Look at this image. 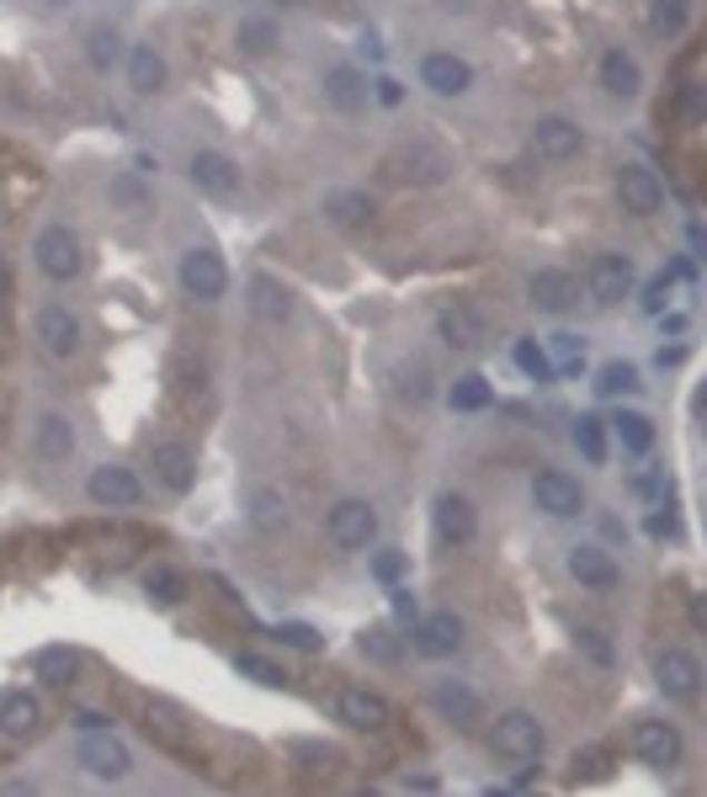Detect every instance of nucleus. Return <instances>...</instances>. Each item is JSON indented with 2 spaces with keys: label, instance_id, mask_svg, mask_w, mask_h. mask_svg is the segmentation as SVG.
Here are the masks:
<instances>
[{
  "label": "nucleus",
  "instance_id": "f257e3e1",
  "mask_svg": "<svg viewBox=\"0 0 707 797\" xmlns=\"http://www.w3.org/2000/svg\"><path fill=\"white\" fill-rule=\"evenodd\" d=\"M447 170H452V160L431 139H410V145H399L389 155V176L410 181V187H437V181H447Z\"/></svg>",
  "mask_w": 707,
  "mask_h": 797
},
{
  "label": "nucleus",
  "instance_id": "f03ea898",
  "mask_svg": "<svg viewBox=\"0 0 707 797\" xmlns=\"http://www.w3.org/2000/svg\"><path fill=\"white\" fill-rule=\"evenodd\" d=\"M325 537H330L336 548H346V554H357V548H367V542L378 537V510L367 506V500H341V506L325 516Z\"/></svg>",
  "mask_w": 707,
  "mask_h": 797
},
{
  "label": "nucleus",
  "instance_id": "7ed1b4c3",
  "mask_svg": "<svg viewBox=\"0 0 707 797\" xmlns=\"http://www.w3.org/2000/svg\"><path fill=\"white\" fill-rule=\"evenodd\" d=\"M86 495H91L101 510H128L145 500V484H139L133 468H122V462H101V468H91V479H86Z\"/></svg>",
  "mask_w": 707,
  "mask_h": 797
},
{
  "label": "nucleus",
  "instance_id": "20e7f679",
  "mask_svg": "<svg viewBox=\"0 0 707 797\" xmlns=\"http://www.w3.org/2000/svg\"><path fill=\"white\" fill-rule=\"evenodd\" d=\"M74 760H80L91 776H101V781H118V776L133 771V755H128V745H122V739H112L107 728H91V734L80 739V749H74Z\"/></svg>",
  "mask_w": 707,
  "mask_h": 797
},
{
  "label": "nucleus",
  "instance_id": "39448f33",
  "mask_svg": "<svg viewBox=\"0 0 707 797\" xmlns=\"http://www.w3.org/2000/svg\"><path fill=\"white\" fill-rule=\"evenodd\" d=\"M489 745L506 760H537L542 755V724H537L532 713H506V718H495Z\"/></svg>",
  "mask_w": 707,
  "mask_h": 797
},
{
  "label": "nucleus",
  "instance_id": "423d86ee",
  "mask_svg": "<svg viewBox=\"0 0 707 797\" xmlns=\"http://www.w3.org/2000/svg\"><path fill=\"white\" fill-rule=\"evenodd\" d=\"M532 500L542 516H554V521H569V516H580L586 510V489L580 479H569L559 468H548V474H537L532 479Z\"/></svg>",
  "mask_w": 707,
  "mask_h": 797
},
{
  "label": "nucleus",
  "instance_id": "0eeeda50",
  "mask_svg": "<svg viewBox=\"0 0 707 797\" xmlns=\"http://www.w3.org/2000/svg\"><path fill=\"white\" fill-rule=\"evenodd\" d=\"M634 755L649 766V771H670L681 760V728L665 724V718H644L634 728Z\"/></svg>",
  "mask_w": 707,
  "mask_h": 797
},
{
  "label": "nucleus",
  "instance_id": "6e6552de",
  "mask_svg": "<svg viewBox=\"0 0 707 797\" xmlns=\"http://www.w3.org/2000/svg\"><path fill=\"white\" fill-rule=\"evenodd\" d=\"M586 288L596 303H623V298L634 292V261H628L623 250H601L586 271Z\"/></svg>",
  "mask_w": 707,
  "mask_h": 797
},
{
  "label": "nucleus",
  "instance_id": "1a4fd4ad",
  "mask_svg": "<svg viewBox=\"0 0 707 797\" xmlns=\"http://www.w3.org/2000/svg\"><path fill=\"white\" fill-rule=\"evenodd\" d=\"M32 256L43 266V277H53V282H70L74 271H80V240H74L64 223H49V229L38 235V245H32Z\"/></svg>",
  "mask_w": 707,
  "mask_h": 797
},
{
  "label": "nucleus",
  "instance_id": "9d476101",
  "mask_svg": "<svg viewBox=\"0 0 707 797\" xmlns=\"http://www.w3.org/2000/svg\"><path fill=\"white\" fill-rule=\"evenodd\" d=\"M187 176H192V187L202 197H235L240 192V170H235V160L219 155V149H197Z\"/></svg>",
  "mask_w": 707,
  "mask_h": 797
},
{
  "label": "nucleus",
  "instance_id": "9b49d317",
  "mask_svg": "<svg viewBox=\"0 0 707 797\" xmlns=\"http://www.w3.org/2000/svg\"><path fill=\"white\" fill-rule=\"evenodd\" d=\"M415 649L426 659H452L464 649V622L452 611H431V617H415Z\"/></svg>",
  "mask_w": 707,
  "mask_h": 797
},
{
  "label": "nucleus",
  "instance_id": "f8f14e48",
  "mask_svg": "<svg viewBox=\"0 0 707 797\" xmlns=\"http://www.w3.org/2000/svg\"><path fill=\"white\" fill-rule=\"evenodd\" d=\"M181 288L192 292V298H202V303H213L229 288V271H223V261L213 250H187L181 256Z\"/></svg>",
  "mask_w": 707,
  "mask_h": 797
},
{
  "label": "nucleus",
  "instance_id": "ddd939ff",
  "mask_svg": "<svg viewBox=\"0 0 707 797\" xmlns=\"http://www.w3.org/2000/svg\"><path fill=\"white\" fill-rule=\"evenodd\" d=\"M617 197H623V208L634 218H649L665 208V187H659V176L649 166H623L617 176Z\"/></svg>",
  "mask_w": 707,
  "mask_h": 797
},
{
  "label": "nucleus",
  "instance_id": "4468645a",
  "mask_svg": "<svg viewBox=\"0 0 707 797\" xmlns=\"http://www.w3.org/2000/svg\"><path fill=\"white\" fill-rule=\"evenodd\" d=\"M655 680H659V691H670V697H697V686H703V665H697V654L665 649L655 659Z\"/></svg>",
  "mask_w": 707,
  "mask_h": 797
},
{
  "label": "nucleus",
  "instance_id": "2eb2a0df",
  "mask_svg": "<svg viewBox=\"0 0 707 797\" xmlns=\"http://www.w3.org/2000/svg\"><path fill=\"white\" fill-rule=\"evenodd\" d=\"M38 340H43V351H49V357L70 362L74 351H80V325H74L70 309L49 303V309H38Z\"/></svg>",
  "mask_w": 707,
  "mask_h": 797
},
{
  "label": "nucleus",
  "instance_id": "dca6fc26",
  "mask_svg": "<svg viewBox=\"0 0 707 797\" xmlns=\"http://www.w3.org/2000/svg\"><path fill=\"white\" fill-rule=\"evenodd\" d=\"M527 292H532V303L542 309V315H569V309H575V298H580L575 277H569V271H554V266L532 271Z\"/></svg>",
  "mask_w": 707,
  "mask_h": 797
},
{
  "label": "nucleus",
  "instance_id": "f3484780",
  "mask_svg": "<svg viewBox=\"0 0 707 797\" xmlns=\"http://www.w3.org/2000/svg\"><path fill=\"white\" fill-rule=\"evenodd\" d=\"M431 707H437L447 724H458V728L479 724V713H485L479 691H474V686H464V680H437V686H431Z\"/></svg>",
  "mask_w": 707,
  "mask_h": 797
},
{
  "label": "nucleus",
  "instance_id": "a211bd4d",
  "mask_svg": "<svg viewBox=\"0 0 707 797\" xmlns=\"http://www.w3.org/2000/svg\"><path fill=\"white\" fill-rule=\"evenodd\" d=\"M569 575L586 585V590H611V585L623 580V575H617V558H611L607 548H596V542L569 548Z\"/></svg>",
  "mask_w": 707,
  "mask_h": 797
},
{
  "label": "nucleus",
  "instance_id": "6ab92c4d",
  "mask_svg": "<svg viewBox=\"0 0 707 797\" xmlns=\"http://www.w3.org/2000/svg\"><path fill=\"white\" fill-rule=\"evenodd\" d=\"M155 479L166 484L171 495H187V489L197 484L192 447H181V441H160V447H155Z\"/></svg>",
  "mask_w": 707,
  "mask_h": 797
},
{
  "label": "nucleus",
  "instance_id": "aec40b11",
  "mask_svg": "<svg viewBox=\"0 0 707 797\" xmlns=\"http://www.w3.org/2000/svg\"><path fill=\"white\" fill-rule=\"evenodd\" d=\"M420 80H426L437 97H464L468 86H474V70H468L458 53H426V64H420Z\"/></svg>",
  "mask_w": 707,
  "mask_h": 797
},
{
  "label": "nucleus",
  "instance_id": "412c9836",
  "mask_svg": "<svg viewBox=\"0 0 707 797\" xmlns=\"http://www.w3.org/2000/svg\"><path fill=\"white\" fill-rule=\"evenodd\" d=\"M336 713H341V724H351V728L389 724V701L378 697V691H367V686H346L341 697H336Z\"/></svg>",
  "mask_w": 707,
  "mask_h": 797
},
{
  "label": "nucleus",
  "instance_id": "4be33fe9",
  "mask_svg": "<svg viewBox=\"0 0 707 797\" xmlns=\"http://www.w3.org/2000/svg\"><path fill=\"white\" fill-rule=\"evenodd\" d=\"M437 330L447 346H464V351H474V346H485V315L474 309V303H447L437 319Z\"/></svg>",
  "mask_w": 707,
  "mask_h": 797
},
{
  "label": "nucleus",
  "instance_id": "5701e85b",
  "mask_svg": "<svg viewBox=\"0 0 707 797\" xmlns=\"http://www.w3.org/2000/svg\"><path fill=\"white\" fill-rule=\"evenodd\" d=\"M532 149L537 160H569V155H580V128L569 118H542L532 128Z\"/></svg>",
  "mask_w": 707,
  "mask_h": 797
},
{
  "label": "nucleus",
  "instance_id": "b1692460",
  "mask_svg": "<svg viewBox=\"0 0 707 797\" xmlns=\"http://www.w3.org/2000/svg\"><path fill=\"white\" fill-rule=\"evenodd\" d=\"M250 315L261 319V325H282V319L293 315V292L282 288L277 277H250Z\"/></svg>",
  "mask_w": 707,
  "mask_h": 797
},
{
  "label": "nucleus",
  "instance_id": "393cba45",
  "mask_svg": "<svg viewBox=\"0 0 707 797\" xmlns=\"http://www.w3.org/2000/svg\"><path fill=\"white\" fill-rule=\"evenodd\" d=\"M325 101L336 107V112H362L367 107V74L357 64H336V70L325 74Z\"/></svg>",
  "mask_w": 707,
  "mask_h": 797
},
{
  "label": "nucleus",
  "instance_id": "a878e982",
  "mask_svg": "<svg viewBox=\"0 0 707 797\" xmlns=\"http://www.w3.org/2000/svg\"><path fill=\"white\" fill-rule=\"evenodd\" d=\"M32 452L43 462H64L74 452V426L64 415H43V420L32 426Z\"/></svg>",
  "mask_w": 707,
  "mask_h": 797
},
{
  "label": "nucleus",
  "instance_id": "bb28decb",
  "mask_svg": "<svg viewBox=\"0 0 707 797\" xmlns=\"http://www.w3.org/2000/svg\"><path fill=\"white\" fill-rule=\"evenodd\" d=\"M437 537L452 542V548L474 542V506H468L464 495H441L437 500Z\"/></svg>",
  "mask_w": 707,
  "mask_h": 797
},
{
  "label": "nucleus",
  "instance_id": "cd10ccee",
  "mask_svg": "<svg viewBox=\"0 0 707 797\" xmlns=\"http://www.w3.org/2000/svg\"><path fill=\"white\" fill-rule=\"evenodd\" d=\"M601 86H607L611 97L634 101L638 86H644V74H638V59H634V53H623V49L601 53Z\"/></svg>",
  "mask_w": 707,
  "mask_h": 797
},
{
  "label": "nucleus",
  "instance_id": "c85d7f7f",
  "mask_svg": "<svg viewBox=\"0 0 707 797\" xmlns=\"http://www.w3.org/2000/svg\"><path fill=\"white\" fill-rule=\"evenodd\" d=\"M38 701L27 697V691H0V734H11V739H27L32 728H38Z\"/></svg>",
  "mask_w": 707,
  "mask_h": 797
},
{
  "label": "nucleus",
  "instance_id": "c756f323",
  "mask_svg": "<svg viewBox=\"0 0 707 797\" xmlns=\"http://www.w3.org/2000/svg\"><path fill=\"white\" fill-rule=\"evenodd\" d=\"M128 86H133L139 97H155V91L166 86V59L149 49V43H139V49L128 53Z\"/></svg>",
  "mask_w": 707,
  "mask_h": 797
},
{
  "label": "nucleus",
  "instance_id": "7c9ffc66",
  "mask_svg": "<svg viewBox=\"0 0 707 797\" xmlns=\"http://www.w3.org/2000/svg\"><path fill=\"white\" fill-rule=\"evenodd\" d=\"M74 670H80V654L64 649V644H53V649H38V654H32V676L43 680V686H64Z\"/></svg>",
  "mask_w": 707,
  "mask_h": 797
},
{
  "label": "nucleus",
  "instance_id": "2f4dec72",
  "mask_svg": "<svg viewBox=\"0 0 707 797\" xmlns=\"http://www.w3.org/2000/svg\"><path fill=\"white\" fill-rule=\"evenodd\" d=\"M611 431L623 441V452H634V458H644L655 447V426H649V415H638V410H617Z\"/></svg>",
  "mask_w": 707,
  "mask_h": 797
},
{
  "label": "nucleus",
  "instance_id": "473e14b6",
  "mask_svg": "<svg viewBox=\"0 0 707 797\" xmlns=\"http://www.w3.org/2000/svg\"><path fill=\"white\" fill-rule=\"evenodd\" d=\"M542 351H548V362H554V372H564V378L586 367V340H580V336H569V330H559V336H548V346H542Z\"/></svg>",
  "mask_w": 707,
  "mask_h": 797
},
{
  "label": "nucleus",
  "instance_id": "72a5a7b5",
  "mask_svg": "<svg viewBox=\"0 0 707 797\" xmlns=\"http://www.w3.org/2000/svg\"><path fill=\"white\" fill-rule=\"evenodd\" d=\"M452 410H464V415H474V410H489V399H495V388L479 378V372H464L458 383H452Z\"/></svg>",
  "mask_w": 707,
  "mask_h": 797
},
{
  "label": "nucleus",
  "instance_id": "f704fd0d",
  "mask_svg": "<svg viewBox=\"0 0 707 797\" xmlns=\"http://www.w3.org/2000/svg\"><path fill=\"white\" fill-rule=\"evenodd\" d=\"M575 447L586 452V462H607V420L601 415H580L575 420Z\"/></svg>",
  "mask_w": 707,
  "mask_h": 797
},
{
  "label": "nucleus",
  "instance_id": "c9c22d12",
  "mask_svg": "<svg viewBox=\"0 0 707 797\" xmlns=\"http://www.w3.org/2000/svg\"><path fill=\"white\" fill-rule=\"evenodd\" d=\"M325 213L336 223H367L372 218V197L367 192H330L325 197Z\"/></svg>",
  "mask_w": 707,
  "mask_h": 797
},
{
  "label": "nucleus",
  "instance_id": "e433bc0d",
  "mask_svg": "<svg viewBox=\"0 0 707 797\" xmlns=\"http://www.w3.org/2000/svg\"><path fill=\"white\" fill-rule=\"evenodd\" d=\"M122 53V38L118 27H91V38H86V59H91V70H112Z\"/></svg>",
  "mask_w": 707,
  "mask_h": 797
},
{
  "label": "nucleus",
  "instance_id": "4c0bfd02",
  "mask_svg": "<svg viewBox=\"0 0 707 797\" xmlns=\"http://www.w3.org/2000/svg\"><path fill=\"white\" fill-rule=\"evenodd\" d=\"M250 521H256L261 531L288 527V506H282V495H277V489H256V495H250Z\"/></svg>",
  "mask_w": 707,
  "mask_h": 797
},
{
  "label": "nucleus",
  "instance_id": "58836bf2",
  "mask_svg": "<svg viewBox=\"0 0 707 797\" xmlns=\"http://www.w3.org/2000/svg\"><path fill=\"white\" fill-rule=\"evenodd\" d=\"M686 17H691V0H655V6H649V32L676 38L686 27Z\"/></svg>",
  "mask_w": 707,
  "mask_h": 797
},
{
  "label": "nucleus",
  "instance_id": "ea45409f",
  "mask_svg": "<svg viewBox=\"0 0 707 797\" xmlns=\"http://www.w3.org/2000/svg\"><path fill=\"white\" fill-rule=\"evenodd\" d=\"M511 357H516V367H521L532 383H554V378H559V372H554V362H548V351H542L537 340H516Z\"/></svg>",
  "mask_w": 707,
  "mask_h": 797
},
{
  "label": "nucleus",
  "instance_id": "a19ab883",
  "mask_svg": "<svg viewBox=\"0 0 707 797\" xmlns=\"http://www.w3.org/2000/svg\"><path fill=\"white\" fill-rule=\"evenodd\" d=\"M638 388V367L634 362H607L596 372V393L601 399H617V393H634Z\"/></svg>",
  "mask_w": 707,
  "mask_h": 797
},
{
  "label": "nucleus",
  "instance_id": "79ce46f5",
  "mask_svg": "<svg viewBox=\"0 0 707 797\" xmlns=\"http://www.w3.org/2000/svg\"><path fill=\"white\" fill-rule=\"evenodd\" d=\"M394 378H399V399H410V405H426V399H431V367L426 362H405Z\"/></svg>",
  "mask_w": 707,
  "mask_h": 797
},
{
  "label": "nucleus",
  "instance_id": "37998d69",
  "mask_svg": "<svg viewBox=\"0 0 707 797\" xmlns=\"http://www.w3.org/2000/svg\"><path fill=\"white\" fill-rule=\"evenodd\" d=\"M235 670H240V676H250L256 680V686H282V665H271L267 654H235Z\"/></svg>",
  "mask_w": 707,
  "mask_h": 797
},
{
  "label": "nucleus",
  "instance_id": "c03bdc74",
  "mask_svg": "<svg viewBox=\"0 0 707 797\" xmlns=\"http://www.w3.org/2000/svg\"><path fill=\"white\" fill-rule=\"evenodd\" d=\"M145 596L155 606H176V601H181V575H176V569H149V575H145Z\"/></svg>",
  "mask_w": 707,
  "mask_h": 797
},
{
  "label": "nucleus",
  "instance_id": "a18cd8bd",
  "mask_svg": "<svg viewBox=\"0 0 707 797\" xmlns=\"http://www.w3.org/2000/svg\"><path fill=\"white\" fill-rule=\"evenodd\" d=\"M357 649H362L367 659H378V665H394V659H399V644L389 638V628H367L362 638H357Z\"/></svg>",
  "mask_w": 707,
  "mask_h": 797
},
{
  "label": "nucleus",
  "instance_id": "49530a36",
  "mask_svg": "<svg viewBox=\"0 0 707 797\" xmlns=\"http://www.w3.org/2000/svg\"><path fill=\"white\" fill-rule=\"evenodd\" d=\"M607 766H611L607 749H580V755H575V771H569V781H575V787H580V781H601V776H607Z\"/></svg>",
  "mask_w": 707,
  "mask_h": 797
},
{
  "label": "nucleus",
  "instance_id": "de8ad7c7",
  "mask_svg": "<svg viewBox=\"0 0 707 797\" xmlns=\"http://www.w3.org/2000/svg\"><path fill=\"white\" fill-rule=\"evenodd\" d=\"M271 43H277L271 22H261V17H256V22H240V49H245V53H267Z\"/></svg>",
  "mask_w": 707,
  "mask_h": 797
},
{
  "label": "nucleus",
  "instance_id": "09e8293b",
  "mask_svg": "<svg viewBox=\"0 0 707 797\" xmlns=\"http://www.w3.org/2000/svg\"><path fill=\"white\" fill-rule=\"evenodd\" d=\"M293 755L298 760H309V771H336V760H341L330 745H293Z\"/></svg>",
  "mask_w": 707,
  "mask_h": 797
},
{
  "label": "nucleus",
  "instance_id": "8fccbe9b",
  "mask_svg": "<svg viewBox=\"0 0 707 797\" xmlns=\"http://www.w3.org/2000/svg\"><path fill=\"white\" fill-rule=\"evenodd\" d=\"M277 638H282V644H293V649H319V644H325L309 622H282V628H277Z\"/></svg>",
  "mask_w": 707,
  "mask_h": 797
},
{
  "label": "nucleus",
  "instance_id": "3c124183",
  "mask_svg": "<svg viewBox=\"0 0 707 797\" xmlns=\"http://www.w3.org/2000/svg\"><path fill=\"white\" fill-rule=\"evenodd\" d=\"M575 638H580V649H586L590 659H596V665H611V644H607V638H601L596 628H580Z\"/></svg>",
  "mask_w": 707,
  "mask_h": 797
},
{
  "label": "nucleus",
  "instance_id": "603ef678",
  "mask_svg": "<svg viewBox=\"0 0 707 797\" xmlns=\"http://www.w3.org/2000/svg\"><path fill=\"white\" fill-rule=\"evenodd\" d=\"M372 575H378L384 585H394L399 575H405V554H394V548H389V554H378V558H372Z\"/></svg>",
  "mask_w": 707,
  "mask_h": 797
},
{
  "label": "nucleus",
  "instance_id": "864d4df0",
  "mask_svg": "<svg viewBox=\"0 0 707 797\" xmlns=\"http://www.w3.org/2000/svg\"><path fill=\"white\" fill-rule=\"evenodd\" d=\"M665 298H670V277H655V282L644 288V309H649V315H659V309H665Z\"/></svg>",
  "mask_w": 707,
  "mask_h": 797
},
{
  "label": "nucleus",
  "instance_id": "5fc2aeb1",
  "mask_svg": "<svg viewBox=\"0 0 707 797\" xmlns=\"http://www.w3.org/2000/svg\"><path fill=\"white\" fill-rule=\"evenodd\" d=\"M112 197H118V202H133V208H139V202H145V187H139V181H128V176H122L118 187H112Z\"/></svg>",
  "mask_w": 707,
  "mask_h": 797
},
{
  "label": "nucleus",
  "instance_id": "6e6d98bb",
  "mask_svg": "<svg viewBox=\"0 0 707 797\" xmlns=\"http://www.w3.org/2000/svg\"><path fill=\"white\" fill-rule=\"evenodd\" d=\"M389 596H394V617H405V622H415V596H410V590H399V585H394Z\"/></svg>",
  "mask_w": 707,
  "mask_h": 797
},
{
  "label": "nucleus",
  "instance_id": "4d7b16f0",
  "mask_svg": "<svg viewBox=\"0 0 707 797\" xmlns=\"http://www.w3.org/2000/svg\"><path fill=\"white\" fill-rule=\"evenodd\" d=\"M634 489H638V495H665L670 484H665V474H638Z\"/></svg>",
  "mask_w": 707,
  "mask_h": 797
},
{
  "label": "nucleus",
  "instance_id": "13d9d810",
  "mask_svg": "<svg viewBox=\"0 0 707 797\" xmlns=\"http://www.w3.org/2000/svg\"><path fill=\"white\" fill-rule=\"evenodd\" d=\"M399 97H405V91H399V80L384 74V80H378V101H384V107H399Z\"/></svg>",
  "mask_w": 707,
  "mask_h": 797
},
{
  "label": "nucleus",
  "instance_id": "bf43d9fd",
  "mask_svg": "<svg viewBox=\"0 0 707 797\" xmlns=\"http://www.w3.org/2000/svg\"><path fill=\"white\" fill-rule=\"evenodd\" d=\"M649 531H655V537H676V516H670V510H665V516H649Z\"/></svg>",
  "mask_w": 707,
  "mask_h": 797
},
{
  "label": "nucleus",
  "instance_id": "052dcab7",
  "mask_svg": "<svg viewBox=\"0 0 707 797\" xmlns=\"http://www.w3.org/2000/svg\"><path fill=\"white\" fill-rule=\"evenodd\" d=\"M74 728H86V734H91V728H107V718H101V713H80V718H74Z\"/></svg>",
  "mask_w": 707,
  "mask_h": 797
},
{
  "label": "nucleus",
  "instance_id": "680f3d73",
  "mask_svg": "<svg viewBox=\"0 0 707 797\" xmlns=\"http://www.w3.org/2000/svg\"><path fill=\"white\" fill-rule=\"evenodd\" d=\"M362 53H367V59H372V64H378V59H384V43H378V38L367 32V38H362Z\"/></svg>",
  "mask_w": 707,
  "mask_h": 797
},
{
  "label": "nucleus",
  "instance_id": "e2e57ef3",
  "mask_svg": "<svg viewBox=\"0 0 707 797\" xmlns=\"http://www.w3.org/2000/svg\"><path fill=\"white\" fill-rule=\"evenodd\" d=\"M277 6H303V0H277Z\"/></svg>",
  "mask_w": 707,
  "mask_h": 797
},
{
  "label": "nucleus",
  "instance_id": "0e129e2a",
  "mask_svg": "<svg viewBox=\"0 0 707 797\" xmlns=\"http://www.w3.org/2000/svg\"><path fill=\"white\" fill-rule=\"evenodd\" d=\"M0 292H6V266H0Z\"/></svg>",
  "mask_w": 707,
  "mask_h": 797
}]
</instances>
